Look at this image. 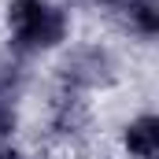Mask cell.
<instances>
[{"label":"cell","instance_id":"6da1fadb","mask_svg":"<svg viewBox=\"0 0 159 159\" xmlns=\"http://www.w3.org/2000/svg\"><path fill=\"white\" fill-rule=\"evenodd\" d=\"M129 148L137 156H144V159L156 152V129H152V122H141V126L129 129Z\"/></svg>","mask_w":159,"mask_h":159}]
</instances>
